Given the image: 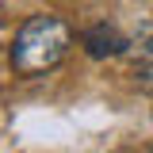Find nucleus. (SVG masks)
Wrapping results in <instances>:
<instances>
[{
	"mask_svg": "<svg viewBox=\"0 0 153 153\" xmlns=\"http://www.w3.org/2000/svg\"><path fill=\"white\" fill-rule=\"evenodd\" d=\"M69 46H73L69 23L61 16L42 12V16H31L16 31L8 57H12V69H16L19 76H42V73H50V69H57V65L65 61Z\"/></svg>",
	"mask_w": 153,
	"mask_h": 153,
	"instance_id": "1",
	"label": "nucleus"
},
{
	"mask_svg": "<svg viewBox=\"0 0 153 153\" xmlns=\"http://www.w3.org/2000/svg\"><path fill=\"white\" fill-rule=\"evenodd\" d=\"M130 50L138 54L134 73L149 84V76H153V19H142V23H138V31H134V38H130Z\"/></svg>",
	"mask_w": 153,
	"mask_h": 153,
	"instance_id": "3",
	"label": "nucleus"
},
{
	"mask_svg": "<svg viewBox=\"0 0 153 153\" xmlns=\"http://www.w3.org/2000/svg\"><path fill=\"white\" fill-rule=\"evenodd\" d=\"M80 46H84V54L88 57H119L130 50V38L123 35L115 23H92V27H84L80 31Z\"/></svg>",
	"mask_w": 153,
	"mask_h": 153,
	"instance_id": "2",
	"label": "nucleus"
}]
</instances>
